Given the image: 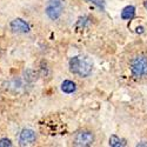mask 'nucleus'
Segmentation results:
<instances>
[{
	"instance_id": "nucleus-9",
	"label": "nucleus",
	"mask_w": 147,
	"mask_h": 147,
	"mask_svg": "<svg viewBox=\"0 0 147 147\" xmlns=\"http://www.w3.org/2000/svg\"><path fill=\"white\" fill-rule=\"evenodd\" d=\"M125 141L121 140L118 136H111V138H109V146L112 147H121V146H125Z\"/></svg>"
},
{
	"instance_id": "nucleus-12",
	"label": "nucleus",
	"mask_w": 147,
	"mask_h": 147,
	"mask_svg": "<svg viewBox=\"0 0 147 147\" xmlns=\"http://www.w3.org/2000/svg\"><path fill=\"white\" fill-rule=\"evenodd\" d=\"M90 3H93V4L98 5L100 8H104V3H102V0H91Z\"/></svg>"
},
{
	"instance_id": "nucleus-10",
	"label": "nucleus",
	"mask_w": 147,
	"mask_h": 147,
	"mask_svg": "<svg viewBox=\"0 0 147 147\" xmlns=\"http://www.w3.org/2000/svg\"><path fill=\"white\" fill-rule=\"evenodd\" d=\"M88 24H90V18H88V17H82V18H79L76 27H77L78 30H82V28L86 27Z\"/></svg>"
},
{
	"instance_id": "nucleus-4",
	"label": "nucleus",
	"mask_w": 147,
	"mask_h": 147,
	"mask_svg": "<svg viewBox=\"0 0 147 147\" xmlns=\"http://www.w3.org/2000/svg\"><path fill=\"white\" fill-rule=\"evenodd\" d=\"M94 142V134L90 131H80L76 134L73 144L76 146H92Z\"/></svg>"
},
{
	"instance_id": "nucleus-3",
	"label": "nucleus",
	"mask_w": 147,
	"mask_h": 147,
	"mask_svg": "<svg viewBox=\"0 0 147 147\" xmlns=\"http://www.w3.org/2000/svg\"><path fill=\"white\" fill-rule=\"evenodd\" d=\"M64 11V3L63 0H48L45 12L47 17L52 19V20H57L60 18V16L63 14Z\"/></svg>"
},
{
	"instance_id": "nucleus-7",
	"label": "nucleus",
	"mask_w": 147,
	"mask_h": 147,
	"mask_svg": "<svg viewBox=\"0 0 147 147\" xmlns=\"http://www.w3.org/2000/svg\"><path fill=\"white\" fill-rule=\"evenodd\" d=\"M136 16V7L134 6H126L121 11V19L122 20H132Z\"/></svg>"
},
{
	"instance_id": "nucleus-11",
	"label": "nucleus",
	"mask_w": 147,
	"mask_h": 147,
	"mask_svg": "<svg viewBox=\"0 0 147 147\" xmlns=\"http://www.w3.org/2000/svg\"><path fill=\"white\" fill-rule=\"evenodd\" d=\"M9 146H12V142L9 139H7V138L0 139V147H9Z\"/></svg>"
},
{
	"instance_id": "nucleus-5",
	"label": "nucleus",
	"mask_w": 147,
	"mask_h": 147,
	"mask_svg": "<svg viewBox=\"0 0 147 147\" xmlns=\"http://www.w3.org/2000/svg\"><path fill=\"white\" fill-rule=\"evenodd\" d=\"M36 140V136L35 132L30 129V128H25L22 129L19 134V144L21 146H27V145H32L34 141Z\"/></svg>"
},
{
	"instance_id": "nucleus-6",
	"label": "nucleus",
	"mask_w": 147,
	"mask_h": 147,
	"mask_svg": "<svg viewBox=\"0 0 147 147\" xmlns=\"http://www.w3.org/2000/svg\"><path fill=\"white\" fill-rule=\"evenodd\" d=\"M9 26H11L12 31L17 32V33H28L31 30V26L28 25V22H26L25 20H22L20 18L12 20Z\"/></svg>"
},
{
	"instance_id": "nucleus-1",
	"label": "nucleus",
	"mask_w": 147,
	"mask_h": 147,
	"mask_svg": "<svg viewBox=\"0 0 147 147\" xmlns=\"http://www.w3.org/2000/svg\"><path fill=\"white\" fill-rule=\"evenodd\" d=\"M69 71L73 74L80 78H86L92 73L93 65L88 58L85 57H73L69 59Z\"/></svg>"
},
{
	"instance_id": "nucleus-8",
	"label": "nucleus",
	"mask_w": 147,
	"mask_h": 147,
	"mask_svg": "<svg viewBox=\"0 0 147 147\" xmlns=\"http://www.w3.org/2000/svg\"><path fill=\"white\" fill-rule=\"evenodd\" d=\"M61 91L66 94L74 93L77 91V85L71 80H65L63 84H61Z\"/></svg>"
},
{
	"instance_id": "nucleus-13",
	"label": "nucleus",
	"mask_w": 147,
	"mask_h": 147,
	"mask_svg": "<svg viewBox=\"0 0 147 147\" xmlns=\"http://www.w3.org/2000/svg\"><path fill=\"white\" fill-rule=\"evenodd\" d=\"M144 6H145V8H146V9H147V0H146V1H145V3H144Z\"/></svg>"
},
{
	"instance_id": "nucleus-2",
	"label": "nucleus",
	"mask_w": 147,
	"mask_h": 147,
	"mask_svg": "<svg viewBox=\"0 0 147 147\" xmlns=\"http://www.w3.org/2000/svg\"><path fill=\"white\" fill-rule=\"evenodd\" d=\"M131 72L136 78L147 77V57L138 55L131 63Z\"/></svg>"
}]
</instances>
